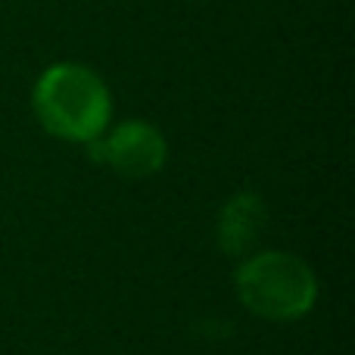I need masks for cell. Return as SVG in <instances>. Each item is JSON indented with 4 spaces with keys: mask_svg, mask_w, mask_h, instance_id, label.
<instances>
[{
    "mask_svg": "<svg viewBox=\"0 0 355 355\" xmlns=\"http://www.w3.org/2000/svg\"><path fill=\"white\" fill-rule=\"evenodd\" d=\"M35 116L53 137L91 144L112 119V97L106 81L81 62H56L44 69L31 94Z\"/></svg>",
    "mask_w": 355,
    "mask_h": 355,
    "instance_id": "obj_1",
    "label": "cell"
},
{
    "mask_svg": "<svg viewBox=\"0 0 355 355\" xmlns=\"http://www.w3.org/2000/svg\"><path fill=\"white\" fill-rule=\"evenodd\" d=\"M265 221H268V209H265L262 196L256 193H237L218 218V243L227 256H246L262 237Z\"/></svg>",
    "mask_w": 355,
    "mask_h": 355,
    "instance_id": "obj_4",
    "label": "cell"
},
{
    "mask_svg": "<svg viewBox=\"0 0 355 355\" xmlns=\"http://www.w3.org/2000/svg\"><path fill=\"white\" fill-rule=\"evenodd\" d=\"M237 293L250 312L268 321H293L318 300L315 275L290 252H259L237 268Z\"/></svg>",
    "mask_w": 355,
    "mask_h": 355,
    "instance_id": "obj_2",
    "label": "cell"
},
{
    "mask_svg": "<svg viewBox=\"0 0 355 355\" xmlns=\"http://www.w3.org/2000/svg\"><path fill=\"white\" fill-rule=\"evenodd\" d=\"M91 156L103 166H110L112 172L122 178H150L166 166V137L153 128V125L141 122H122L119 128H112L110 135H100L97 141L87 144Z\"/></svg>",
    "mask_w": 355,
    "mask_h": 355,
    "instance_id": "obj_3",
    "label": "cell"
}]
</instances>
